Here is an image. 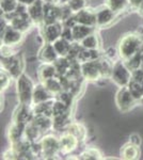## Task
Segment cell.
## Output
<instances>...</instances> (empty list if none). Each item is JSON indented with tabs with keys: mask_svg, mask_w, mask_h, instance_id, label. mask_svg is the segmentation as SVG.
<instances>
[{
	"mask_svg": "<svg viewBox=\"0 0 143 160\" xmlns=\"http://www.w3.org/2000/svg\"><path fill=\"white\" fill-rule=\"evenodd\" d=\"M143 44V40L140 35L135 34V33H128L124 35L119 42L118 52L122 60H127L131 58L136 53L139 52Z\"/></svg>",
	"mask_w": 143,
	"mask_h": 160,
	"instance_id": "obj_1",
	"label": "cell"
},
{
	"mask_svg": "<svg viewBox=\"0 0 143 160\" xmlns=\"http://www.w3.org/2000/svg\"><path fill=\"white\" fill-rule=\"evenodd\" d=\"M33 90H34V84H33L32 80L30 79V77L23 73L16 79V93L19 104L33 106Z\"/></svg>",
	"mask_w": 143,
	"mask_h": 160,
	"instance_id": "obj_2",
	"label": "cell"
},
{
	"mask_svg": "<svg viewBox=\"0 0 143 160\" xmlns=\"http://www.w3.org/2000/svg\"><path fill=\"white\" fill-rule=\"evenodd\" d=\"M110 79L120 88L127 87L131 81V71L127 68L123 60L118 61L113 64Z\"/></svg>",
	"mask_w": 143,
	"mask_h": 160,
	"instance_id": "obj_3",
	"label": "cell"
},
{
	"mask_svg": "<svg viewBox=\"0 0 143 160\" xmlns=\"http://www.w3.org/2000/svg\"><path fill=\"white\" fill-rule=\"evenodd\" d=\"M41 143V156L44 158H54L60 151V140L54 135H46L40 140Z\"/></svg>",
	"mask_w": 143,
	"mask_h": 160,
	"instance_id": "obj_4",
	"label": "cell"
},
{
	"mask_svg": "<svg viewBox=\"0 0 143 160\" xmlns=\"http://www.w3.org/2000/svg\"><path fill=\"white\" fill-rule=\"evenodd\" d=\"M1 68L9 73L14 79H17L23 74V62L19 55L1 57Z\"/></svg>",
	"mask_w": 143,
	"mask_h": 160,
	"instance_id": "obj_5",
	"label": "cell"
},
{
	"mask_svg": "<svg viewBox=\"0 0 143 160\" xmlns=\"http://www.w3.org/2000/svg\"><path fill=\"white\" fill-rule=\"evenodd\" d=\"M115 102L120 111H122V112H128L129 110H131L136 106L138 102L132 96V94L129 91L128 88L123 87V88H120V90L116 93Z\"/></svg>",
	"mask_w": 143,
	"mask_h": 160,
	"instance_id": "obj_6",
	"label": "cell"
},
{
	"mask_svg": "<svg viewBox=\"0 0 143 160\" xmlns=\"http://www.w3.org/2000/svg\"><path fill=\"white\" fill-rule=\"evenodd\" d=\"M80 72H81L82 79L88 80V81H96V80L103 78L98 60L80 63Z\"/></svg>",
	"mask_w": 143,
	"mask_h": 160,
	"instance_id": "obj_7",
	"label": "cell"
},
{
	"mask_svg": "<svg viewBox=\"0 0 143 160\" xmlns=\"http://www.w3.org/2000/svg\"><path fill=\"white\" fill-rule=\"evenodd\" d=\"M23 38H24V33L16 30L9 24L1 32V42L6 46L15 47V46H17L18 44L22 42Z\"/></svg>",
	"mask_w": 143,
	"mask_h": 160,
	"instance_id": "obj_8",
	"label": "cell"
},
{
	"mask_svg": "<svg viewBox=\"0 0 143 160\" xmlns=\"http://www.w3.org/2000/svg\"><path fill=\"white\" fill-rule=\"evenodd\" d=\"M9 25L12 26L13 28H15L16 30L20 31V32L25 33L31 28V25L33 24V22L28 15V12L25 13H15L12 17H10L9 19Z\"/></svg>",
	"mask_w": 143,
	"mask_h": 160,
	"instance_id": "obj_9",
	"label": "cell"
},
{
	"mask_svg": "<svg viewBox=\"0 0 143 160\" xmlns=\"http://www.w3.org/2000/svg\"><path fill=\"white\" fill-rule=\"evenodd\" d=\"M63 25L61 22H54V24L43 25L42 37L45 43H54L58 38H61Z\"/></svg>",
	"mask_w": 143,
	"mask_h": 160,
	"instance_id": "obj_10",
	"label": "cell"
},
{
	"mask_svg": "<svg viewBox=\"0 0 143 160\" xmlns=\"http://www.w3.org/2000/svg\"><path fill=\"white\" fill-rule=\"evenodd\" d=\"M44 7L43 0H34L28 6V15L35 25H44Z\"/></svg>",
	"mask_w": 143,
	"mask_h": 160,
	"instance_id": "obj_11",
	"label": "cell"
},
{
	"mask_svg": "<svg viewBox=\"0 0 143 160\" xmlns=\"http://www.w3.org/2000/svg\"><path fill=\"white\" fill-rule=\"evenodd\" d=\"M61 22V8L54 2H45L44 7V25Z\"/></svg>",
	"mask_w": 143,
	"mask_h": 160,
	"instance_id": "obj_12",
	"label": "cell"
},
{
	"mask_svg": "<svg viewBox=\"0 0 143 160\" xmlns=\"http://www.w3.org/2000/svg\"><path fill=\"white\" fill-rule=\"evenodd\" d=\"M96 26L100 28L107 27L113 22L115 18V12H113L109 7L105 6L100 7L96 10Z\"/></svg>",
	"mask_w": 143,
	"mask_h": 160,
	"instance_id": "obj_13",
	"label": "cell"
},
{
	"mask_svg": "<svg viewBox=\"0 0 143 160\" xmlns=\"http://www.w3.org/2000/svg\"><path fill=\"white\" fill-rule=\"evenodd\" d=\"M60 140V151L62 154H71L77 148L78 144H79V140L77 137H75L72 133L64 131L59 138Z\"/></svg>",
	"mask_w": 143,
	"mask_h": 160,
	"instance_id": "obj_14",
	"label": "cell"
},
{
	"mask_svg": "<svg viewBox=\"0 0 143 160\" xmlns=\"http://www.w3.org/2000/svg\"><path fill=\"white\" fill-rule=\"evenodd\" d=\"M33 118H34L33 107L32 106H29V105L19 104L16 111L14 112L15 122H19L22 124H25V125H27L28 123L32 122Z\"/></svg>",
	"mask_w": 143,
	"mask_h": 160,
	"instance_id": "obj_15",
	"label": "cell"
},
{
	"mask_svg": "<svg viewBox=\"0 0 143 160\" xmlns=\"http://www.w3.org/2000/svg\"><path fill=\"white\" fill-rule=\"evenodd\" d=\"M74 17L77 24L89 26V27H95L96 26V12L91 9H88V8L75 13Z\"/></svg>",
	"mask_w": 143,
	"mask_h": 160,
	"instance_id": "obj_16",
	"label": "cell"
},
{
	"mask_svg": "<svg viewBox=\"0 0 143 160\" xmlns=\"http://www.w3.org/2000/svg\"><path fill=\"white\" fill-rule=\"evenodd\" d=\"M54 95L46 89L44 83L40 82L38 84H35L34 90H33V96H32V105H38L44 102L54 99Z\"/></svg>",
	"mask_w": 143,
	"mask_h": 160,
	"instance_id": "obj_17",
	"label": "cell"
},
{
	"mask_svg": "<svg viewBox=\"0 0 143 160\" xmlns=\"http://www.w3.org/2000/svg\"><path fill=\"white\" fill-rule=\"evenodd\" d=\"M59 58L58 53L54 47V44L51 43H45L43 47L41 48L40 53H38V59L43 62V63H49L54 64L57 59Z\"/></svg>",
	"mask_w": 143,
	"mask_h": 160,
	"instance_id": "obj_18",
	"label": "cell"
},
{
	"mask_svg": "<svg viewBox=\"0 0 143 160\" xmlns=\"http://www.w3.org/2000/svg\"><path fill=\"white\" fill-rule=\"evenodd\" d=\"M38 79L40 82H45L49 79H53L54 77H58V73H57V69L54 68V64L49 63H43V65L38 68Z\"/></svg>",
	"mask_w": 143,
	"mask_h": 160,
	"instance_id": "obj_19",
	"label": "cell"
},
{
	"mask_svg": "<svg viewBox=\"0 0 143 160\" xmlns=\"http://www.w3.org/2000/svg\"><path fill=\"white\" fill-rule=\"evenodd\" d=\"M43 131L38 127L33 122H30L26 125L25 127V135L24 137L27 140L34 143V142H38L42 139Z\"/></svg>",
	"mask_w": 143,
	"mask_h": 160,
	"instance_id": "obj_20",
	"label": "cell"
},
{
	"mask_svg": "<svg viewBox=\"0 0 143 160\" xmlns=\"http://www.w3.org/2000/svg\"><path fill=\"white\" fill-rule=\"evenodd\" d=\"M25 124H22L19 122H15L11 125V127L8 130V137H9V140L11 143L13 142L19 140V139L24 138L25 135Z\"/></svg>",
	"mask_w": 143,
	"mask_h": 160,
	"instance_id": "obj_21",
	"label": "cell"
},
{
	"mask_svg": "<svg viewBox=\"0 0 143 160\" xmlns=\"http://www.w3.org/2000/svg\"><path fill=\"white\" fill-rule=\"evenodd\" d=\"M94 27H89V26L76 24L74 27L72 28L73 30V35H74V41L77 43H80L84 38H87L88 35L94 32Z\"/></svg>",
	"mask_w": 143,
	"mask_h": 160,
	"instance_id": "obj_22",
	"label": "cell"
},
{
	"mask_svg": "<svg viewBox=\"0 0 143 160\" xmlns=\"http://www.w3.org/2000/svg\"><path fill=\"white\" fill-rule=\"evenodd\" d=\"M19 6L18 0H0V8H1L3 17L10 18L15 14L17 8Z\"/></svg>",
	"mask_w": 143,
	"mask_h": 160,
	"instance_id": "obj_23",
	"label": "cell"
},
{
	"mask_svg": "<svg viewBox=\"0 0 143 160\" xmlns=\"http://www.w3.org/2000/svg\"><path fill=\"white\" fill-rule=\"evenodd\" d=\"M32 122L40 128L43 132H46L49 129L53 128L54 121L53 117H48V115H43V114H34Z\"/></svg>",
	"mask_w": 143,
	"mask_h": 160,
	"instance_id": "obj_24",
	"label": "cell"
},
{
	"mask_svg": "<svg viewBox=\"0 0 143 160\" xmlns=\"http://www.w3.org/2000/svg\"><path fill=\"white\" fill-rule=\"evenodd\" d=\"M53 121H54V125H53L54 129L58 131L63 129L65 131L67 129V127L69 126V124H71V111L63 113V114L57 115V117H54Z\"/></svg>",
	"mask_w": 143,
	"mask_h": 160,
	"instance_id": "obj_25",
	"label": "cell"
},
{
	"mask_svg": "<svg viewBox=\"0 0 143 160\" xmlns=\"http://www.w3.org/2000/svg\"><path fill=\"white\" fill-rule=\"evenodd\" d=\"M139 156H140V149L138 145H135V144L128 142V143L125 144V145L122 148L121 157L123 159L134 160V159H137Z\"/></svg>",
	"mask_w": 143,
	"mask_h": 160,
	"instance_id": "obj_26",
	"label": "cell"
},
{
	"mask_svg": "<svg viewBox=\"0 0 143 160\" xmlns=\"http://www.w3.org/2000/svg\"><path fill=\"white\" fill-rule=\"evenodd\" d=\"M72 63L73 61L69 60L67 57H59L54 63V68L57 69V73H58V76H65L69 73V68H71Z\"/></svg>",
	"mask_w": 143,
	"mask_h": 160,
	"instance_id": "obj_27",
	"label": "cell"
},
{
	"mask_svg": "<svg viewBox=\"0 0 143 160\" xmlns=\"http://www.w3.org/2000/svg\"><path fill=\"white\" fill-rule=\"evenodd\" d=\"M100 53L98 49H85V48H82L79 56H78V62H80V63L88 61H96L100 60Z\"/></svg>",
	"mask_w": 143,
	"mask_h": 160,
	"instance_id": "obj_28",
	"label": "cell"
},
{
	"mask_svg": "<svg viewBox=\"0 0 143 160\" xmlns=\"http://www.w3.org/2000/svg\"><path fill=\"white\" fill-rule=\"evenodd\" d=\"M53 44H54V49H56L59 57H67L69 56V52L71 47H72L71 42H69V41L64 40V38H60Z\"/></svg>",
	"mask_w": 143,
	"mask_h": 160,
	"instance_id": "obj_29",
	"label": "cell"
},
{
	"mask_svg": "<svg viewBox=\"0 0 143 160\" xmlns=\"http://www.w3.org/2000/svg\"><path fill=\"white\" fill-rule=\"evenodd\" d=\"M54 100H48V102H44L38 105H33V111L34 114H43L48 115V117H53V105Z\"/></svg>",
	"mask_w": 143,
	"mask_h": 160,
	"instance_id": "obj_30",
	"label": "cell"
},
{
	"mask_svg": "<svg viewBox=\"0 0 143 160\" xmlns=\"http://www.w3.org/2000/svg\"><path fill=\"white\" fill-rule=\"evenodd\" d=\"M43 83H44V86L46 87V89H47L53 95H54V96L58 95L60 92L64 90L63 84H62V82L59 77H54V78L49 79L47 81L43 82Z\"/></svg>",
	"mask_w": 143,
	"mask_h": 160,
	"instance_id": "obj_31",
	"label": "cell"
},
{
	"mask_svg": "<svg viewBox=\"0 0 143 160\" xmlns=\"http://www.w3.org/2000/svg\"><path fill=\"white\" fill-rule=\"evenodd\" d=\"M79 44L81 45L82 48H85V49H98V47H100V40H98L97 34L94 31L93 33L88 35L87 38H84Z\"/></svg>",
	"mask_w": 143,
	"mask_h": 160,
	"instance_id": "obj_32",
	"label": "cell"
},
{
	"mask_svg": "<svg viewBox=\"0 0 143 160\" xmlns=\"http://www.w3.org/2000/svg\"><path fill=\"white\" fill-rule=\"evenodd\" d=\"M106 6L110 8L113 12L121 13L130 6L129 0H106Z\"/></svg>",
	"mask_w": 143,
	"mask_h": 160,
	"instance_id": "obj_33",
	"label": "cell"
},
{
	"mask_svg": "<svg viewBox=\"0 0 143 160\" xmlns=\"http://www.w3.org/2000/svg\"><path fill=\"white\" fill-rule=\"evenodd\" d=\"M129 89V91L132 94V96L135 97V99L137 102H141L143 100V83L142 82H137L131 80L129 82V84L127 86Z\"/></svg>",
	"mask_w": 143,
	"mask_h": 160,
	"instance_id": "obj_34",
	"label": "cell"
},
{
	"mask_svg": "<svg viewBox=\"0 0 143 160\" xmlns=\"http://www.w3.org/2000/svg\"><path fill=\"white\" fill-rule=\"evenodd\" d=\"M142 60H143V56L140 52H138L135 56H132L131 58L127 59V60H125V61L123 60V61L125 62L127 68L132 72L137 68H142Z\"/></svg>",
	"mask_w": 143,
	"mask_h": 160,
	"instance_id": "obj_35",
	"label": "cell"
},
{
	"mask_svg": "<svg viewBox=\"0 0 143 160\" xmlns=\"http://www.w3.org/2000/svg\"><path fill=\"white\" fill-rule=\"evenodd\" d=\"M65 131L72 133V135H74L75 137H77L79 141H82L85 138V129L81 125H79V124H72L71 123Z\"/></svg>",
	"mask_w": 143,
	"mask_h": 160,
	"instance_id": "obj_36",
	"label": "cell"
},
{
	"mask_svg": "<svg viewBox=\"0 0 143 160\" xmlns=\"http://www.w3.org/2000/svg\"><path fill=\"white\" fill-rule=\"evenodd\" d=\"M69 111H71V108H69V106H66L63 102H61V100L54 98V105H53V118L57 117V115H60V114H63V113H66V112H69Z\"/></svg>",
	"mask_w": 143,
	"mask_h": 160,
	"instance_id": "obj_37",
	"label": "cell"
},
{
	"mask_svg": "<svg viewBox=\"0 0 143 160\" xmlns=\"http://www.w3.org/2000/svg\"><path fill=\"white\" fill-rule=\"evenodd\" d=\"M66 4L69 7L72 12L77 13L84 10L88 6V0H66Z\"/></svg>",
	"mask_w": 143,
	"mask_h": 160,
	"instance_id": "obj_38",
	"label": "cell"
},
{
	"mask_svg": "<svg viewBox=\"0 0 143 160\" xmlns=\"http://www.w3.org/2000/svg\"><path fill=\"white\" fill-rule=\"evenodd\" d=\"M80 159H89V160H96V159H100L101 158V154L100 153V151L96 148H88L84 152H82L79 156Z\"/></svg>",
	"mask_w": 143,
	"mask_h": 160,
	"instance_id": "obj_39",
	"label": "cell"
},
{
	"mask_svg": "<svg viewBox=\"0 0 143 160\" xmlns=\"http://www.w3.org/2000/svg\"><path fill=\"white\" fill-rule=\"evenodd\" d=\"M54 97H56L57 99L63 102L66 106H69V107L71 108L72 104H73V99H74L75 96L69 91H67V90H63V91H61L58 95H56Z\"/></svg>",
	"mask_w": 143,
	"mask_h": 160,
	"instance_id": "obj_40",
	"label": "cell"
},
{
	"mask_svg": "<svg viewBox=\"0 0 143 160\" xmlns=\"http://www.w3.org/2000/svg\"><path fill=\"white\" fill-rule=\"evenodd\" d=\"M100 71H101V77H109L110 78L111 71H112V66L113 64H111L110 62L106 59L100 58Z\"/></svg>",
	"mask_w": 143,
	"mask_h": 160,
	"instance_id": "obj_41",
	"label": "cell"
},
{
	"mask_svg": "<svg viewBox=\"0 0 143 160\" xmlns=\"http://www.w3.org/2000/svg\"><path fill=\"white\" fill-rule=\"evenodd\" d=\"M12 79L13 77L11 75L7 73L6 71H3V69H1V73H0V87H1L2 91L7 90L10 87V84L12 83Z\"/></svg>",
	"mask_w": 143,
	"mask_h": 160,
	"instance_id": "obj_42",
	"label": "cell"
},
{
	"mask_svg": "<svg viewBox=\"0 0 143 160\" xmlns=\"http://www.w3.org/2000/svg\"><path fill=\"white\" fill-rule=\"evenodd\" d=\"M61 38H64V40L69 41L71 43H74V35H73V30L71 27H66V26H63V29H62V33H61Z\"/></svg>",
	"mask_w": 143,
	"mask_h": 160,
	"instance_id": "obj_43",
	"label": "cell"
},
{
	"mask_svg": "<svg viewBox=\"0 0 143 160\" xmlns=\"http://www.w3.org/2000/svg\"><path fill=\"white\" fill-rule=\"evenodd\" d=\"M131 80L143 83V68H137L131 72Z\"/></svg>",
	"mask_w": 143,
	"mask_h": 160,
	"instance_id": "obj_44",
	"label": "cell"
},
{
	"mask_svg": "<svg viewBox=\"0 0 143 160\" xmlns=\"http://www.w3.org/2000/svg\"><path fill=\"white\" fill-rule=\"evenodd\" d=\"M129 142L132 144H135V145L140 146V144H141V138H140L138 135H131L129 137Z\"/></svg>",
	"mask_w": 143,
	"mask_h": 160,
	"instance_id": "obj_45",
	"label": "cell"
},
{
	"mask_svg": "<svg viewBox=\"0 0 143 160\" xmlns=\"http://www.w3.org/2000/svg\"><path fill=\"white\" fill-rule=\"evenodd\" d=\"M129 1H130V4H131V6L139 8L140 4H141L142 2H143V0H129Z\"/></svg>",
	"mask_w": 143,
	"mask_h": 160,
	"instance_id": "obj_46",
	"label": "cell"
},
{
	"mask_svg": "<svg viewBox=\"0 0 143 160\" xmlns=\"http://www.w3.org/2000/svg\"><path fill=\"white\" fill-rule=\"evenodd\" d=\"M18 1H19L20 3H24V4H27V6H29V4L32 3L34 0H18Z\"/></svg>",
	"mask_w": 143,
	"mask_h": 160,
	"instance_id": "obj_47",
	"label": "cell"
},
{
	"mask_svg": "<svg viewBox=\"0 0 143 160\" xmlns=\"http://www.w3.org/2000/svg\"><path fill=\"white\" fill-rule=\"evenodd\" d=\"M139 11H140V13H141V15L143 16V2L139 6Z\"/></svg>",
	"mask_w": 143,
	"mask_h": 160,
	"instance_id": "obj_48",
	"label": "cell"
},
{
	"mask_svg": "<svg viewBox=\"0 0 143 160\" xmlns=\"http://www.w3.org/2000/svg\"><path fill=\"white\" fill-rule=\"evenodd\" d=\"M139 52L141 53V55L143 56V44H142V46H141V48H140V50H139Z\"/></svg>",
	"mask_w": 143,
	"mask_h": 160,
	"instance_id": "obj_49",
	"label": "cell"
},
{
	"mask_svg": "<svg viewBox=\"0 0 143 160\" xmlns=\"http://www.w3.org/2000/svg\"><path fill=\"white\" fill-rule=\"evenodd\" d=\"M44 2H54V0H43Z\"/></svg>",
	"mask_w": 143,
	"mask_h": 160,
	"instance_id": "obj_50",
	"label": "cell"
},
{
	"mask_svg": "<svg viewBox=\"0 0 143 160\" xmlns=\"http://www.w3.org/2000/svg\"><path fill=\"white\" fill-rule=\"evenodd\" d=\"M142 68H143V60H142Z\"/></svg>",
	"mask_w": 143,
	"mask_h": 160,
	"instance_id": "obj_51",
	"label": "cell"
}]
</instances>
